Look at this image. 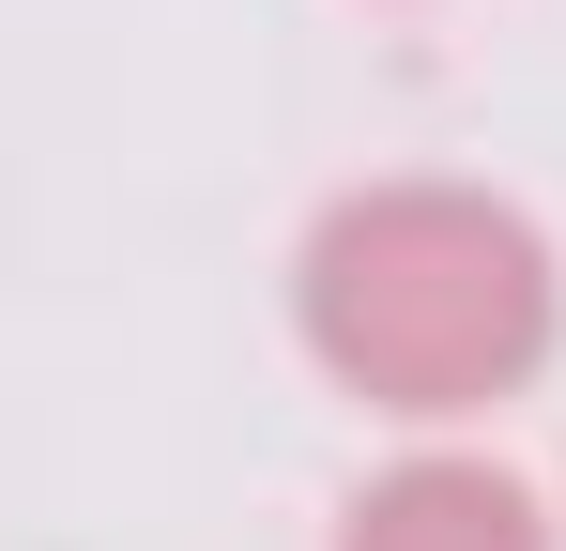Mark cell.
Here are the masks:
<instances>
[{
  "label": "cell",
  "mask_w": 566,
  "mask_h": 551,
  "mask_svg": "<svg viewBox=\"0 0 566 551\" xmlns=\"http://www.w3.org/2000/svg\"><path fill=\"white\" fill-rule=\"evenodd\" d=\"M291 322L337 398H368L398 429H460L552 367L566 261L490 184H353L291 246Z\"/></svg>",
  "instance_id": "cell-1"
},
{
  "label": "cell",
  "mask_w": 566,
  "mask_h": 551,
  "mask_svg": "<svg viewBox=\"0 0 566 551\" xmlns=\"http://www.w3.org/2000/svg\"><path fill=\"white\" fill-rule=\"evenodd\" d=\"M337 551H566V521L474 445H413L337 506Z\"/></svg>",
  "instance_id": "cell-2"
}]
</instances>
